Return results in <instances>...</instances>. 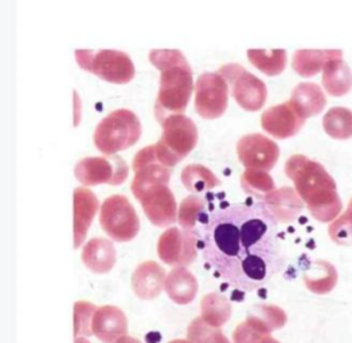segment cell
<instances>
[{
	"mask_svg": "<svg viewBox=\"0 0 352 343\" xmlns=\"http://www.w3.org/2000/svg\"><path fill=\"white\" fill-rule=\"evenodd\" d=\"M164 268L152 260L144 261L138 265L132 275V289L138 298L143 300L156 299L166 285Z\"/></svg>",
	"mask_w": 352,
	"mask_h": 343,
	"instance_id": "e0dca14e",
	"label": "cell"
},
{
	"mask_svg": "<svg viewBox=\"0 0 352 343\" xmlns=\"http://www.w3.org/2000/svg\"><path fill=\"white\" fill-rule=\"evenodd\" d=\"M198 232L206 263L236 289L256 291L284 267L278 222L264 201L225 205Z\"/></svg>",
	"mask_w": 352,
	"mask_h": 343,
	"instance_id": "6da1fadb",
	"label": "cell"
},
{
	"mask_svg": "<svg viewBox=\"0 0 352 343\" xmlns=\"http://www.w3.org/2000/svg\"><path fill=\"white\" fill-rule=\"evenodd\" d=\"M149 60L162 73L155 104V115L162 123L170 115L186 112L194 91L192 70L180 50H152Z\"/></svg>",
	"mask_w": 352,
	"mask_h": 343,
	"instance_id": "3957f363",
	"label": "cell"
},
{
	"mask_svg": "<svg viewBox=\"0 0 352 343\" xmlns=\"http://www.w3.org/2000/svg\"><path fill=\"white\" fill-rule=\"evenodd\" d=\"M168 343H192L188 340H174V341H170Z\"/></svg>",
	"mask_w": 352,
	"mask_h": 343,
	"instance_id": "8d00e7d4",
	"label": "cell"
},
{
	"mask_svg": "<svg viewBox=\"0 0 352 343\" xmlns=\"http://www.w3.org/2000/svg\"><path fill=\"white\" fill-rule=\"evenodd\" d=\"M232 316L229 299L218 292H210L201 300V318L214 329H221Z\"/></svg>",
	"mask_w": 352,
	"mask_h": 343,
	"instance_id": "d4e9b609",
	"label": "cell"
},
{
	"mask_svg": "<svg viewBox=\"0 0 352 343\" xmlns=\"http://www.w3.org/2000/svg\"><path fill=\"white\" fill-rule=\"evenodd\" d=\"M118 343H142L139 340H136V338H133V337H129V335H125V337H122Z\"/></svg>",
	"mask_w": 352,
	"mask_h": 343,
	"instance_id": "d590c367",
	"label": "cell"
},
{
	"mask_svg": "<svg viewBox=\"0 0 352 343\" xmlns=\"http://www.w3.org/2000/svg\"><path fill=\"white\" fill-rule=\"evenodd\" d=\"M336 58H343L342 50H297L292 67L300 77H315L323 71L325 64Z\"/></svg>",
	"mask_w": 352,
	"mask_h": 343,
	"instance_id": "7402d4cb",
	"label": "cell"
},
{
	"mask_svg": "<svg viewBox=\"0 0 352 343\" xmlns=\"http://www.w3.org/2000/svg\"><path fill=\"white\" fill-rule=\"evenodd\" d=\"M198 287L195 275L187 267H176L167 275L164 289L174 303L186 306L195 299Z\"/></svg>",
	"mask_w": 352,
	"mask_h": 343,
	"instance_id": "ffe728a7",
	"label": "cell"
},
{
	"mask_svg": "<svg viewBox=\"0 0 352 343\" xmlns=\"http://www.w3.org/2000/svg\"><path fill=\"white\" fill-rule=\"evenodd\" d=\"M264 343H280V342H278V341H276V340H273V338H272V337H270V338H267V340H266V341H265Z\"/></svg>",
	"mask_w": 352,
	"mask_h": 343,
	"instance_id": "f35d334b",
	"label": "cell"
},
{
	"mask_svg": "<svg viewBox=\"0 0 352 343\" xmlns=\"http://www.w3.org/2000/svg\"><path fill=\"white\" fill-rule=\"evenodd\" d=\"M100 224L115 241L126 243L133 240L140 230L139 216L125 196L115 195L101 205Z\"/></svg>",
	"mask_w": 352,
	"mask_h": 343,
	"instance_id": "52a82bcc",
	"label": "cell"
},
{
	"mask_svg": "<svg viewBox=\"0 0 352 343\" xmlns=\"http://www.w3.org/2000/svg\"><path fill=\"white\" fill-rule=\"evenodd\" d=\"M270 330L257 315H248L233 331V343H264L270 338Z\"/></svg>",
	"mask_w": 352,
	"mask_h": 343,
	"instance_id": "4dcf8cb0",
	"label": "cell"
},
{
	"mask_svg": "<svg viewBox=\"0 0 352 343\" xmlns=\"http://www.w3.org/2000/svg\"><path fill=\"white\" fill-rule=\"evenodd\" d=\"M91 330L101 342L118 343L128 333V319L116 306H101L93 316Z\"/></svg>",
	"mask_w": 352,
	"mask_h": 343,
	"instance_id": "2e32d148",
	"label": "cell"
},
{
	"mask_svg": "<svg viewBox=\"0 0 352 343\" xmlns=\"http://www.w3.org/2000/svg\"><path fill=\"white\" fill-rule=\"evenodd\" d=\"M328 232L332 241L336 244L343 247L352 246V211L347 209L340 217H338L329 226Z\"/></svg>",
	"mask_w": 352,
	"mask_h": 343,
	"instance_id": "836d02e7",
	"label": "cell"
},
{
	"mask_svg": "<svg viewBox=\"0 0 352 343\" xmlns=\"http://www.w3.org/2000/svg\"><path fill=\"white\" fill-rule=\"evenodd\" d=\"M98 307L87 300H80L74 303V313H73V326H74V340L77 338H87L93 335L91 323L93 316L96 314Z\"/></svg>",
	"mask_w": 352,
	"mask_h": 343,
	"instance_id": "d6a6232c",
	"label": "cell"
},
{
	"mask_svg": "<svg viewBox=\"0 0 352 343\" xmlns=\"http://www.w3.org/2000/svg\"><path fill=\"white\" fill-rule=\"evenodd\" d=\"M73 213H74V220H73V236H74V248H80L82 243L87 239L89 228L91 226L93 219L96 217L98 212L100 202L97 196L84 187L76 188L73 193Z\"/></svg>",
	"mask_w": 352,
	"mask_h": 343,
	"instance_id": "9a60e30c",
	"label": "cell"
},
{
	"mask_svg": "<svg viewBox=\"0 0 352 343\" xmlns=\"http://www.w3.org/2000/svg\"><path fill=\"white\" fill-rule=\"evenodd\" d=\"M199 247V232L171 227L157 241V255L173 267H187L195 261Z\"/></svg>",
	"mask_w": 352,
	"mask_h": 343,
	"instance_id": "8fae6325",
	"label": "cell"
},
{
	"mask_svg": "<svg viewBox=\"0 0 352 343\" xmlns=\"http://www.w3.org/2000/svg\"><path fill=\"white\" fill-rule=\"evenodd\" d=\"M347 209H350V211H352V199L351 201H350V205H349V208Z\"/></svg>",
	"mask_w": 352,
	"mask_h": 343,
	"instance_id": "ab89813d",
	"label": "cell"
},
{
	"mask_svg": "<svg viewBox=\"0 0 352 343\" xmlns=\"http://www.w3.org/2000/svg\"><path fill=\"white\" fill-rule=\"evenodd\" d=\"M254 310H256V314L254 315H257L264 322L270 331L278 330V329H281L287 323V314H285V311L281 310L277 306H273V305H260Z\"/></svg>",
	"mask_w": 352,
	"mask_h": 343,
	"instance_id": "e575fe53",
	"label": "cell"
},
{
	"mask_svg": "<svg viewBox=\"0 0 352 343\" xmlns=\"http://www.w3.org/2000/svg\"><path fill=\"white\" fill-rule=\"evenodd\" d=\"M187 340L192 343H232L221 331V329L208 326L201 316L195 318L190 323L187 330Z\"/></svg>",
	"mask_w": 352,
	"mask_h": 343,
	"instance_id": "1f68e13d",
	"label": "cell"
},
{
	"mask_svg": "<svg viewBox=\"0 0 352 343\" xmlns=\"http://www.w3.org/2000/svg\"><path fill=\"white\" fill-rule=\"evenodd\" d=\"M289 101L305 119L312 115H320L327 105L322 87L312 82H302L296 86Z\"/></svg>",
	"mask_w": 352,
	"mask_h": 343,
	"instance_id": "44dd1931",
	"label": "cell"
},
{
	"mask_svg": "<svg viewBox=\"0 0 352 343\" xmlns=\"http://www.w3.org/2000/svg\"><path fill=\"white\" fill-rule=\"evenodd\" d=\"M241 187L245 193L264 201L265 198L276 191L274 181L267 172L246 169L241 176Z\"/></svg>",
	"mask_w": 352,
	"mask_h": 343,
	"instance_id": "f546056e",
	"label": "cell"
},
{
	"mask_svg": "<svg viewBox=\"0 0 352 343\" xmlns=\"http://www.w3.org/2000/svg\"><path fill=\"white\" fill-rule=\"evenodd\" d=\"M323 86L332 97H343L352 88V71L343 58L329 60L323 70Z\"/></svg>",
	"mask_w": 352,
	"mask_h": 343,
	"instance_id": "603a6c76",
	"label": "cell"
},
{
	"mask_svg": "<svg viewBox=\"0 0 352 343\" xmlns=\"http://www.w3.org/2000/svg\"><path fill=\"white\" fill-rule=\"evenodd\" d=\"M135 198L140 201L148 220L159 228H171L177 220L175 196L168 184L155 182L131 185Z\"/></svg>",
	"mask_w": 352,
	"mask_h": 343,
	"instance_id": "ba28073f",
	"label": "cell"
},
{
	"mask_svg": "<svg viewBox=\"0 0 352 343\" xmlns=\"http://www.w3.org/2000/svg\"><path fill=\"white\" fill-rule=\"evenodd\" d=\"M74 343H90L87 338H77L74 340Z\"/></svg>",
	"mask_w": 352,
	"mask_h": 343,
	"instance_id": "74e56055",
	"label": "cell"
},
{
	"mask_svg": "<svg viewBox=\"0 0 352 343\" xmlns=\"http://www.w3.org/2000/svg\"><path fill=\"white\" fill-rule=\"evenodd\" d=\"M142 137V123L131 110L118 109L102 118L97 125L93 141L105 156H115L136 145Z\"/></svg>",
	"mask_w": 352,
	"mask_h": 343,
	"instance_id": "5b68a950",
	"label": "cell"
},
{
	"mask_svg": "<svg viewBox=\"0 0 352 343\" xmlns=\"http://www.w3.org/2000/svg\"><path fill=\"white\" fill-rule=\"evenodd\" d=\"M229 105V85L219 73H204L195 85V109L205 119H217Z\"/></svg>",
	"mask_w": 352,
	"mask_h": 343,
	"instance_id": "7c38bea8",
	"label": "cell"
},
{
	"mask_svg": "<svg viewBox=\"0 0 352 343\" xmlns=\"http://www.w3.org/2000/svg\"><path fill=\"white\" fill-rule=\"evenodd\" d=\"M291 101L266 109L261 115V125L266 133L278 140H287L296 136L305 123Z\"/></svg>",
	"mask_w": 352,
	"mask_h": 343,
	"instance_id": "5bb4252c",
	"label": "cell"
},
{
	"mask_svg": "<svg viewBox=\"0 0 352 343\" xmlns=\"http://www.w3.org/2000/svg\"><path fill=\"white\" fill-rule=\"evenodd\" d=\"M206 204L205 199L198 195H191L183 199L177 212L179 226L187 230H194L199 223L204 226L208 217L206 215Z\"/></svg>",
	"mask_w": 352,
	"mask_h": 343,
	"instance_id": "83f0119b",
	"label": "cell"
},
{
	"mask_svg": "<svg viewBox=\"0 0 352 343\" xmlns=\"http://www.w3.org/2000/svg\"><path fill=\"white\" fill-rule=\"evenodd\" d=\"M325 133L335 140H349L352 137V112L347 108H332L324 115Z\"/></svg>",
	"mask_w": 352,
	"mask_h": 343,
	"instance_id": "f1b7e54d",
	"label": "cell"
},
{
	"mask_svg": "<svg viewBox=\"0 0 352 343\" xmlns=\"http://www.w3.org/2000/svg\"><path fill=\"white\" fill-rule=\"evenodd\" d=\"M304 283L314 294H328L338 283V272L329 261L316 260L311 264L309 271L304 274Z\"/></svg>",
	"mask_w": 352,
	"mask_h": 343,
	"instance_id": "cb8c5ba5",
	"label": "cell"
},
{
	"mask_svg": "<svg viewBox=\"0 0 352 343\" xmlns=\"http://www.w3.org/2000/svg\"><path fill=\"white\" fill-rule=\"evenodd\" d=\"M248 59L249 62L263 71L269 77H276L280 75L285 67H287V60L288 56L285 50L277 49V50H248Z\"/></svg>",
	"mask_w": 352,
	"mask_h": 343,
	"instance_id": "4316f807",
	"label": "cell"
},
{
	"mask_svg": "<svg viewBox=\"0 0 352 343\" xmlns=\"http://www.w3.org/2000/svg\"><path fill=\"white\" fill-rule=\"evenodd\" d=\"M81 257L85 267L91 272L108 274L116 264L118 254L111 240L105 237H94L84 247Z\"/></svg>",
	"mask_w": 352,
	"mask_h": 343,
	"instance_id": "d6986e66",
	"label": "cell"
},
{
	"mask_svg": "<svg viewBox=\"0 0 352 343\" xmlns=\"http://www.w3.org/2000/svg\"><path fill=\"white\" fill-rule=\"evenodd\" d=\"M80 67L93 75L116 85H125L135 78L136 70L131 57L118 50H76Z\"/></svg>",
	"mask_w": 352,
	"mask_h": 343,
	"instance_id": "8992f818",
	"label": "cell"
},
{
	"mask_svg": "<svg viewBox=\"0 0 352 343\" xmlns=\"http://www.w3.org/2000/svg\"><path fill=\"white\" fill-rule=\"evenodd\" d=\"M198 143V129L191 118L173 115L162 122V137L155 143L156 158L166 168H173L186 158Z\"/></svg>",
	"mask_w": 352,
	"mask_h": 343,
	"instance_id": "277c9868",
	"label": "cell"
},
{
	"mask_svg": "<svg viewBox=\"0 0 352 343\" xmlns=\"http://www.w3.org/2000/svg\"><path fill=\"white\" fill-rule=\"evenodd\" d=\"M180 178L184 188L191 193H202L221 185V180L201 164L187 165L182 171Z\"/></svg>",
	"mask_w": 352,
	"mask_h": 343,
	"instance_id": "484cf974",
	"label": "cell"
},
{
	"mask_svg": "<svg viewBox=\"0 0 352 343\" xmlns=\"http://www.w3.org/2000/svg\"><path fill=\"white\" fill-rule=\"evenodd\" d=\"M285 173L316 220L329 223L340 215L343 204L338 195L336 182L320 163L302 154H294L285 164Z\"/></svg>",
	"mask_w": 352,
	"mask_h": 343,
	"instance_id": "7a4b0ae2",
	"label": "cell"
},
{
	"mask_svg": "<svg viewBox=\"0 0 352 343\" xmlns=\"http://www.w3.org/2000/svg\"><path fill=\"white\" fill-rule=\"evenodd\" d=\"M264 204L278 223L289 224L301 213L304 204L291 187H283L273 191L264 199Z\"/></svg>",
	"mask_w": 352,
	"mask_h": 343,
	"instance_id": "ac0fdd59",
	"label": "cell"
},
{
	"mask_svg": "<svg viewBox=\"0 0 352 343\" xmlns=\"http://www.w3.org/2000/svg\"><path fill=\"white\" fill-rule=\"evenodd\" d=\"M236 154L246 169L267 172L274 168L280 157V147L264 134L252 133L236 143Z\"/></svg>",
	"mask_w": 352,
	"mask_h": 343,
	"instance_id": "4fadbf2b",
	"label": "cell"
},
{
	"mask_svg": "<svg viewBox=\"0 0 352 343\" xmlns=\"http://www.w3.org/2000/svg\"><path fill=\"white\" fill-rule=\"evenodd\" d=\"M128 174L129 167L120 156L82 158L74 168L76 178L87 187L100 184L121 185L126 181Z\"/></svg>",
	"mask_w": 352,
	"mask_h": 343,
	"instance_id": "30bf717a",
	"label": "cell"
},
{
	"mask_svg": "<svg viewBox=\"0 0 352 343\" xmlns=\"http://www.w3.org/2000/svg\"><path fill=\"white\" fill-rule=\"evenodd\" d=\"M232 87L235 102L248 112L260 110L266 102L267 88L254 74L249 73L238 63H229L218 71Z\"/></svg>",
	"mask_w": 352,
	"mask_h": 343,
	"instance_id": "9c48e42d",
	"label": "cell"
}]
</instances>
